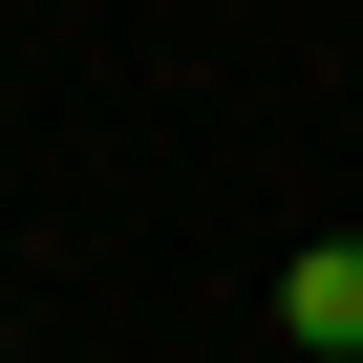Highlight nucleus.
<instances>
[{
    "label": "nucleus",
    "instance_id": "nucleus-1",
    "mask_svg": "<svg viewBox=\"0 0 363 363\" xmlns=\"http://www.w3.org/2000/svg\"><path fill=\"white\" fill-rule=\"evenodd\" d=\"M278 342L363 363V235H299V257H278Z\"/></svg>",
    "mask_w": 363,
    "mask_h": 363
}]
</instances>
